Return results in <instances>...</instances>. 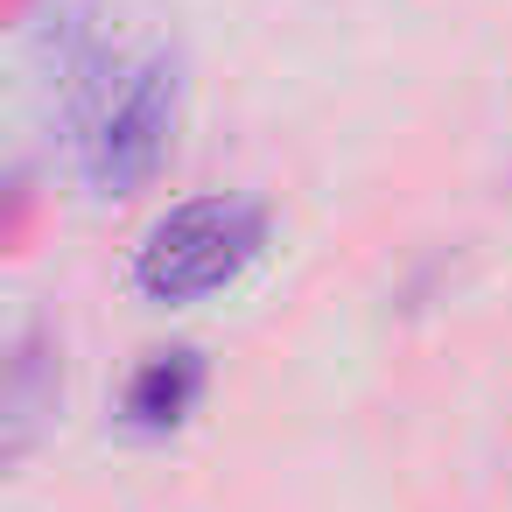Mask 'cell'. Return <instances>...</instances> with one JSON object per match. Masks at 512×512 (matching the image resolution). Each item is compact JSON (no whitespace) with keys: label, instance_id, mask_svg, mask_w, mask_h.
Segmentation results:
<instances>
[{"label":"cell","instance_id":"cell-2","mask_svg":"<svg viewBox=\"0 0 512 512\" xmlns=\"http://www.w3.org/2000/svg\"><path fill=\"white\" fill-rule=\"evenodd\" d=\"M267 253V204L253 197H190L162 211L134 253V288L148 302H204L225 295Z\"/></svg>","mask_w":512,"mask_h":512},{"label":"cell","instance_id":"cell-3","mask_svg":"<svg viewBox=\"0 0 512 512\" xmlns=\"http://www.w3.org/2000/svg\"><path fill=\"white\" fill-rule=\"evenodd\" d=\"M204 386H211V372H204L197 351H155V358L134 365V379H127V393H120V421H127L134 435H176V428L197 414Z\"/></svg>","mask_w":512,"mask_h":512},{"label":"cell","instance_id":"cell-1","mask_svg":"<svg viewBox=\"0 0 512 512\" xmlns=\"http://www.w3.org/2000/svg\"><path fill=\"white\" fill-rule=\"evenodd\" d=\"M64 99L78 127V176L92 197H141L176 148L183 71L176 57H113L85 29L64 43Z\"/></svg>","mask_w":512,"mask_h":512},{"label":"cell","instance_id":"cell-4","mask_svg":"<svg viewBox=\"0 0 512 512\" xmlns=\"http://www.w3.org/2000/svg\"><path fill=\"white\" fill-rule=\"evenodd\" d=\"M64 400V365H57V344L43 323H29L15 337V358H8V456H29L36 442V421H50Z\"/></svg>","mask_w":512,"mask_h":512}]
</instances>
